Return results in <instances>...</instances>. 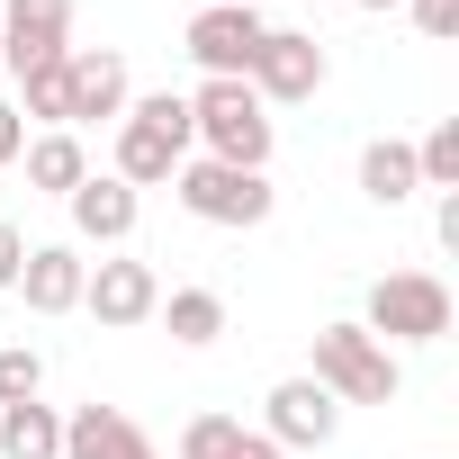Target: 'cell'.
Segmentation results:
<instances>
[{"label":"cell","mask_w":459,"mask_h":459,"mask_svg":"<svg viewBox=\"0 0 459 459\" xmlns=\"http://www.w3.org/2000/svg\"><path fill=\"white\" fill-rule=\"evenodd\" d=\"M189 100L180 91H144V100H126V117H117V153H108V171L144 198V189H171V171L189 162Z\"/></svg>","instance_id":"6da1fadb"},{"label":"cell","mask_w":459,"mask_h":459,"mask_svg":"<svg viewBox=\"0 0 459 459\" xmlns=\"http://www.w3.org/2000/svg\"><path fill=\"white\" fill-rule=\"evenodd\" d=\"M189 135L207 162H235V171H271L280 117L253 100V82H198L189 91Z\"/></svg>","instance_id":"7a4b0ae2"},{"label":"cell","mask_w":459,"mask_h":459,"mask_svg":"<svg viewBox=\"0 0 459 459\" xmlns=\"http://www.w3.org/2000/svg\"><path fill=\"white\" fill-rule=\"evenodd\" d=\"M171 198L198 225H225V235H253V225H271V207H280L271 171H235V162H207V153H189L171 171Z\"/></svg>","instance_id":"3957f363"},{"label":"cell","mask_w":459,"mask_h":459,"mask_svg":"<svg viewBox=\"0 0 459 459\" xmlns=\"http://www.w3.org/2000/svg\"><path fill=\"white\" fill-rule=\"evenodd\" d=\"M307 378H316L333 405H396V387H405L396 351L369 342L360 316H351V325H316V369H307Z\"/></svg>","instance_id":"277c9868"},{"label":"cell","mask_w":459,"mask_h":459,"mask_svg":"<svg viewBox=\"0 0 459 459\" xmlns=\"http://www.w3.org/2000/svg\"><path fill=\"white\" fill-rule=\"evenodd\" d=\"M360 333L369 342H441L450 333V289L432 280V271H387V280H369V298H360Z\"/></svg>","instance_id":"5b68a950"},{"label":"cell","mask_w":459,"mask_h":459,"mask_svg":"<svg viewBox=\"0 0 459 459\" xmlns=\"http://www.w3.org/2000/svg\"><path fill=\"white\" fill-rule=\"evenodd\" d=\"M180 46H189L198 82H244L253 55H262V10H253V0H198Z\"/></svg>","instance_id":"8992f818"},{"label":"cell","mask_w":459,"mask_h":459,"mask_svg":"<svg viewBox=\"0 0 459 459\" xmlns=\"http://www.w3.org/2000/svg\"><path fill=\"white\" fill-rule=\"evenodd\" d=\"M325 73H333V64H325V46H316L307 28H262V55H253L244 82H253L262 108H298V100L325 91Z\"/></svg>","instance_id":"52a82bcc"},{"label":"cell","mask_w":459,"mask_h":459,"mask_svg":"<svg viewBox=\"0 0 459 459\" xmlns=\"http://www.w3.org/2000/svg\"><path fill=\"white\" fill-rule=\"evenodd\" d=\"M64 55H73V0H10V10H0V64L19 82L64 64Z\"/></svg>","instance_id":"ba28073f"},{"label":"cell","mask_w":459,"mask_h":459,"mask_svg":"<svg viewBox=\"0 0 459 459\" xmlns=\"http://www.w3.org/2000/svg\"><path fill=\"white\" fill-rule=\"evenodd\" d=\"M135 82H126V55L117 46H73L64 55V108H73V135L100 126V117H126Z\"/></svg>","instance_id":"9c48e42d"},{"label":"cell","mask_w":459,"mask_h":459,"mask_svg":"<svg viewBox=\"0 0 459 459\" xmlns=\"http://www.w3.org/2000/svg\"><path fill=\"white\" fill-rule=\"evenodd\" d=\"M82 307L108 325V333H135V325H153V307H162V280H153V262H91V280H82Z\"/></svg>","instance_id":"30bf717a"},{"label":"cell","mask_w":459,"mask_h":459,"mask_svg":"<svg viewBox=\"0 0 459 459\" xmlns=\"http://www.w3.org/2000/svg\"><path fill=\"white\" fill-rule=\"evenodd\" d=\"M262 432H271L280 450H325V441L342 432V405H333L316 378H280V387L262 396Z\"/></svg>","instance_id":"8fae6325"},{"label":"cell","mask_w":459,"mask_h":459,"mask_svg":"<svg viewBox=\"0 0 459 459\" xmlns=\"http://www.w3.org/2000/svg\"><path fill=\"white\" fill-rule=\"evenodd\" d=\"M64 459H162V450L126 405H73L64 414Z\"/></svg>","instance_id":"7c38bea8"},{"label":"cell","mask_w":459,"mask_h":459,"mask_svg":"<svg viewBox=\"0 0 459 459\" xmlns=\"http://www.w3.org/2000/svg\"><path fill=\"white\" fill-rule=\"evenodd\" d=\"M82 280H91L82 244H28V262H19V298L37 316H73L82 307Z\"/></svg>","instance_id":"4fadbf2b"},{"label":"cell","mask_w":459,"mask_h":459,"mask_svg":"<svg viewBox=\"0 0 459 459\" xmlns=\"http://www.w3.org/2000/svg\"><path fill=\"white\" fill-rule=\"evenodd\" d=\"M64 207H73V235H82V244H126V235H135V216H144V198H135L117 171H91Z\"/></svg>","instance_id":"5bb4252c"},{"label":"cell","mask_w":459,"mask_h":459,"mask_svg":"<svg viewBox=\"0 0 459 459\" xmlns=\"http://www.w3.org/2000/svg\"><path fill=\"white\" fill-rule=\"evenodd\" d=\"M19 171H28V189H46V198H73V189L91 180V144H82L73 126H46V135H28Z\"/></svg>","instance_id":"9a60e30c"},{"label":"cell","mask_w":459,"mask_h":459,"mask_svg":"<svg viewBox=\"0 0 459 459\" xmlns=\"http://www.w3.org/2000/svg\"><path fill=\"white\" fill-rule=\"evenodd\" d=\"M180 459H289L271 432H244L235 414H189L180 423Z\"/></svg>","instance_id":"2e32d148"},{"label":"cell","mask_w":459,"mask_h":459,"mask_svg":"<svg viewBox=\"0 0 459 459\" xmlns=\"http://www.w3.org/2000/svg\"><path fill=\"white\" fill-rule=\"evenodd\" d=\"M0 459H64V414L46 396L0 405Z\"/></svg>","instance_id":"e0dca14e"},{"label":"cell","mask_w":459,"mask_h":459,"mask_svg":"<svg viewBox=\"0 0 459 459\" xmlns=\"http://www.w3.org/2000/svg\"><path fill=\"white\" fill-rule=\"evenodd\" d=\"M423 180H414V144H396V135H378V144H360V198L369 207H405Z\"/></svg>","instance_id":"ac0fdd59"},{"label":"cell","mask_w":459,"mask_h":459,"mask_svg":"<svg viewBox=\"0 0 459 459\" xmlns=\"http://www.w3.org/2000/svg\"><path fill=\"white\" fill-rule=\"evenodd\" d=\"M153 316L171 325V342H180V351H207V342L225 333V298H216V289H171Z\"/></svg>","instance_id":"d6986e66"},{"label":"cell","mask_w":459,"mask_h":459,"mask_svg":"<svg viewBox=\"0 0 459 459\" xmlns=\"http://www.w3.org/2000/svg\"><path fill=\"white\" fill-rule=\"evenodd\" d=\"M414 180H423V189H459V117H441V126L414 144Z\"/></svg>","instance_id":"ffe728a7"},{"label":"cell","mask_w":459,"mask_h":459,"mask_svg":"<svg viewBox=\"0 0 459 459\" xmlns=\"http://www.w3.org/2000/svg\"><path fill=\"white\" fill-rule=\"evenodd\" d=\"M28 396H46V351L10 342L0 351V405H28Z\"/></svg>","instance_id":"44dd1931"},{"label":"cell","mask_w":459,"mask_h":459,"mask_svg":"<svg viewBox=\"0 0 459 459\" xmlns=\"http://www.w3.org/2000/svg\"><path fill=\"white\" fill-rule=\"evenodd\" d=\"M405 19H414L432 46H450V37H459V0H405Z\"/></svg>","instance_id":"7402d4cb"},{"label":"cell","mask_w":459,"mask_h":459,"mask_svg":"<svg viewBox=\"0 0 459 459\" xmlns=\"http://www.w3.org/2000/svg\"><path fill=\"white\" fill-rule=\"evenodd\" d=\"M19 262H28V235H19V225H10V216H0V298H10V289H19Z\"/></svg>","instance_id":"603a6c76"},{"label":"cell","mask_w":459,"mask_h":459,"mask_svg":"<svg viewBox=\"0 0 459 459\" xmlns=\"http://www.w3.org/2000/svg\"><path fill=\"white\" fill-rule=\"evenodd\" d=\"M28 153V117H19V100H0V162H19Z\"/></svg>","instance_id":"cb8c5ba5"},{"label":"cell","mask_w":459,"mask_h":459,"mask_svg":"<svg viewBox=\"0 0 459 459\" xmlns=\"http://www.w3.org/2000/svg\"><path fill=\"white\" fill-rule=\"evenodd\" d=\"M432 235L459 253V189H441V207H432Z\"/></svg>","instance_id":"d4e9b609"},{"label":"cell","mask_w":459,"mask_h":459,"mask_svg":"<svg viewBox=\"0 0 459 459\" xmlns=\"http://www.w3.org/2000/svg\"><path fill=\"white\" fill-rule=\"evenodd\" d=\"M351 10H378V19H387V10H405V0H351Z\"/></svg>","instance_id":"484cf974"},{"label":"cell","mask_w":459,"mask_h":459,"mask_svg":"<svg viewBox=\"0 0 459 459\" xmlns=\"http://www.w3.org/2000/svg\"><path fill=\"white\" fill-rule=\"evenodd\" d=\"M298 10H316V0H298Z\"/></svg>","instance_id":"4316f807"}]
</instances>
